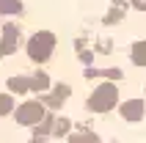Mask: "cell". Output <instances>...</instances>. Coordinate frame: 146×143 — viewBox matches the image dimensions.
Returning a JSON list of instances; mask_svg holds the SVG:
<instances>
[{
  "instance_id": "6da1fadb",
  "label": "cell",
  "mask_w": 146,
  "mask_h": 143,
  "mask_svg": "<svg viewBox=\"0 0 146 143\" xmlns=\"http://www.w3.org/2000/svg\"><path fill=\"white\" fill-rule=\"evenodd\" d=\"M55 33L52 30H36L28 39V44H25V50H28V58H31L33 64H47L50 58H52V52H55Z\"/></svg>"
},
{
  "instance_id": "7a4b0ae2",
  "label": "cell",
  "mask_w": 146,
  "mask_h": 143,
  "mask_svg": "<svg viewBox=\"0 0 146 143\" xmlns=\"http://www.w3.org/2000/svg\"><path fill=\"white\" fill-rule=\"evenodd\" d=\"M116 105H119V88L113 83H108V80H102L88 96V110L91 113H108V110H113Z\"/></svg>"
},
{
  "instance_id": "3957f363",
  "label": "cell",
  "mask_w": 146,
  "mask_h": 143,
  "mask_svg": "<svg viewBox=\"0 0 146 143\" xmlns=\"http://www.w3.org/2000/svg\"><path fill=\"white\" fill-rule=\"evenodd\" d=\"M47 113H50V110L39 102V99H28V102H22L19 107H17V116H14V119H17L19 127H36Z\"/></svg>"
},
{
  "instance_id": "277c9868",
  "label": "cell",
  "mask_w": 146,
  "mask_h": 143,
  "mask_svg": "<svg viewBox=\"0 0 146 143\" xmlns=\"http://www.w3.org/2000/svg\"><path fill=\"white\" fill-rule=\"evenodd\" d=\"M0 33H3V39H0V58H3V55H11V52L19 47L22 30H19L14 22H6V25H0Z\"/></svg>"
},
{
  "instance_id": "5b68a950",
  "label": "cell",
  "mask_w": 146,
  "mask_h": 143,
  "mask_svg": "<svg viewBox=\"0 0 146 143\" xmlns=\"http://www.w3.org/2000/svg\"><path fill=\"white\" fill-rule=\"evenodd\" d=\"M69 94H72V88L66 85V83H64V85L58 83V85H52L50 94H41L39 96V102L44 105L47 110H61V107L66 105V99H69Z\"/></svg>"
},
{
  "instance_id": "8992f818",
  "label": "cell",
  "mask_w": 146,
  "mask_h": 143,
  "mask_svg": "<svg viewBox=\"0 0 146 143\" xmlns=\"http://www.w3.org/2000/svg\"><path fill=\"white\" fill-rule=\"evenodd\" d=\"M119 113H121L124 121H141V116H143V102H141V99H130V102H124L121 107H119Z\"/></svg>"
},
{
  "instance_id": "52a82bcc",
  "label": "cell",
  "mask_w": 146,
  "mask_h": 143,
  "mask_svg": "<svg viewBox=\"0 0 146 143\" xmlns=\"http://www.w3.org/2000/svg\"><path fill=\"white\" fill-rule=\"evenodd\" d=\"M52 124H55V116L47 113V116L33 127V138H52Z\"/></svg>"
},
{
  "instance_id": "ba28073f",
  "label": "cell",
  "mask_w": 146,
  "mask_h": 143,
  "mask_svg": "<svg viewBox=\"0 0 146 143\" xmlns=\"http://www.w3.org/2000/svg\"><path fill=\"white\" fill-rule=\"evenodd\" d=\"M50 88H52V85H50V77L44 74V72H36V74L31 77V94H39L41 96V94H47Z\"/></svg>"
},
{
  "instance_id": "9c48e42d",
  "label": "cell",
  "mask_w": 146,
  "mask_h": 143,
  "mask_svg": "<svg viewBox=\"0 0 146 143\" xmlns=\"http://www.w3.org/2000/svg\"><path fill=\"white\" fill-rule=\"evenodd\" d=\"M8 94H31V77H8Z\"/></svg>"
},
{
  "instance_id": "30bf717a",
  "label": "cell",
  "mask_w": 146,
  "mask_h": 143,
  "mask_svg": "<svg viewBox=\"0 0 146 143\" xmlns=\"http://www.w3.org/2000/svg\"><path fill=\"white\" fill-rule=\"evenodd\" d=\"M69 129H72V121L55 116V124H52V138H66V135H69Z\"/></svg>"
},
{
  "instance_id": "8fae6325",
  "label": "cell",
  "mask_w": 146,
  "mask_h": 143,
  "mask_svg": "<svg viewBox=\"0 0 146 143\" xmlns=\"http://www.w3.org/2000/svg\"><path fill=\"white\" fill-rule=\"evenodd\" d=\"M130 55H132V64L135 66H146V41H135Z\"/></svg>"
},
{
  "instance_id": "7c38bea8",
  "label": "cell",
  "mask_w": 146,
  "mask_h": 143,
  "mask_svg": "<svg viewBox=\"0 0 146 143\" xmlns=\"http://www.w3.org/2000/svg\"><path fill=\"white\" fill-rule=\"evenodd\" d=\"M22 0H0V14H22Z\"/></svg>"
},
{
  "instance_id": "4fadbf2b",
  "label": "cell",
  "mask_w": 146,
  "mask_h": 143,
  "mask_svg": "<svg viewBox=\"0 0 146 143\" xmlns=\"http://www.w3.org/2000/svg\"><path fill=\"white\" fill-rule=\"evenodd\" d=\"M66 143H99V138L94 132H74V135H66Z\"/></svg>"
},
{
  "instance_id": "5bb4252c",
  "label": "cell",
  "mask_w": 146,
  "mask_h": 143,
  "mask_svg": "<svg viewBox=\"0 0 146 143\" xmlns=\"http://www.w3.org/2000/svg\"><path fill=\"white\" fill-rule=\"evenodd\" d=\"M14 96L11 94H0V119H3V116H11V113H14Z\"/></svg>"
},
{
  "instance_id": "9a60e30c",
  "label": "cell",
  "mask_w": 146,
  "mask_h": 143,
  "mask_svg": "<svg viewBox=\"0 0 146 143\" xmlns=\"http://www.w3.org/2000/svg\"><path fill=\"white\" fill-rule=\"evenodd\" d=\"M102 74L110 77V80H119V77H121V72H119V69H108V72H102Z\"/></svg>"
},
{
  "instance_id": "2e32d148",
  "label": "cell",
  "mask_w": 146,
  "mask_h": 143,
  "mask_svg": "<svg viewBox=\"0 0 146 143\" xmlns=\"http://www.w3.org/2000/svg\"><path fill=\"white\" fill-rule=\"evenodd\" d=\"M132 6L138 8V11H146V0H132Z\"/></svg>"
}]
</instances>
